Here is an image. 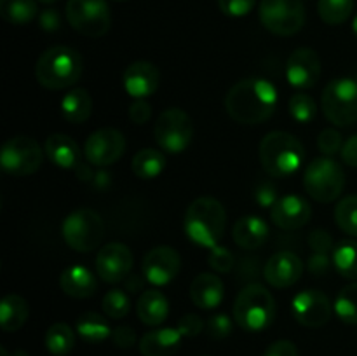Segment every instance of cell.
<instances>
[{"mask_svg":"<svg viewBox=\"0 0 357 356\" xmlns=\"http://www.w3.org/2000/svg\"><path fill=\"white\" fill-rule=\"evenodd\" d=\"M279 103L274 84L261 77H248L229 89L225 96L227 114L239 124L255 126L268 121Z\"/></svg>","mask_w":357,"mask_h":356,"instance_id":"6da1fadb","label":"cell"},{"mask_svg":"<svg viewBox=\"0 0 357 356\" xmlns=\"http://www.w3.org/2000/svg\"><path fill=\"white\" fill-rule=\"evenodd\" d=\"M227 225V213L222 202L209 195H202L185 212L183 229L185 234L192 243L199 244L202 248L218 246V241L222 239Z\"/></svg>","mask_w":357,"mask_h":356,"instance_id":"7a4b0ae2","label":"cell"},{"mask_svg":"<svg viewBox=\"0 0 357 356\" xmlns=\"http://www.w3.org/2000/svg\"><path fill=\"white\" fill-rule=\"evenodd\" d=\"M84 72L82 56L68 45H52L35 63L37 82L45 89H66L79 82Z\"/></svg>","mask_w":357,"mask_h":356,"instance_id":"3957f363","label":"cell"},{"mask_svg":"<svg viewBox=\"0 0 357 356\" xmlns=\"http://www.w3.org/2000/svg\"><path fill=\"white\" fill-rule=\"evenodd\" d=\"M264 170L274 178H288L305 163V149L296 136L286 131H272L258 147Z\"/></svg>","mask_w":357,"mask_h":356,"instance_id":"277c9868","label":"cell"},{"mask_svg":"<svg viewBox=\"0 0 357 356\" xmlns=\"http://www.w3.org/2000/svg\"><path fill=\"white\" fill-rule=\"evenodd\" d=\"M275 300L272 293L260 283L244 286L236 297L232 314L236 323L246 332H261L275 320Z\"/></svg>","mask_w":357,"mask_h":356,"instance_id":"5b68a950","label":"cell"},{"mask_svg":"<svg viewBox=\"0 0 357 356\" xmlns=\"http://www.w3.org/2000/svg\"><path fill=\"white\" fill-rule=\"evenodd\" d=\"M307 194L319 202H333L344 192L345 171L331 157H317L303 173Z\"/></svg>","mask_w":357,"mask_h":356,"instance_id":"8992f818","label":"cell"},{"mask_svg":"<svg viewBox=\"0 0 357 356\" xmlns=\"http://www.w3.org/2000/svg\"><path fill=\"white\" fill-rule=\"evenodd\" d=\"M321 107L331 124L347 128L357 121V80L338 77L326 84Z\"/></svg>","mask_w":357,"mask_h":356,"instance_id":"52a82bcc","label":"cell"},{"mask_svg":"<svg viewBox=\"0 0 357 356\" xmlns=\"http://www.w3.org/2000/svg\"><path fill=\"white\" fill-rule=\"evenodd\" d=\"M63 239L79 253L96 250L105 237V223L98 212L91 208H79L70 213L61 227Z\"/></svg>","mask_w":357,"mask_h":356,"instance_id":"ba28073f","label":"cell"},{"mask_svg":"<svg viewBox=\"0 0 357 356\" xmlns=\"http://www.w3.org/2000/svg\"><path fill=\"white\" fill-rule=\"evenodd\" d=\"M153 136L164 152L181 154L188 149L194 138V124L190 115L176 107L160 112L153 124Z\"/></svg>","mask_w":357,"mask_h":356,"instance_id":"9c48e42d","label":"cell"},{"mask_svg":"<svg viewBox=\"0 0 357 356\" xmlns=\"http://www.w3.org/2000/svg\"><path fill=\"white\" fill-rule=\"evenodd\" d=\"M258 16L268 31L289 37L305 24V7L302 0H261Z\"/></svg>","mask_w":357,"mask_h":356,"instance_id":"30bf717a","label":"cell"},{"mask_svg":"<svg viewBox=\"0 0 357 356\" xmlns=\"http://www.w3.org/2000/svg\"><path fill=\"white\" fill-rule=\"evenodd\" d=\"M44 161V152L37 140L17 135L7 140L0 150V166L13 177H28L38 171Z\"/></svg>","mask_w":357,"mask_h":356,"instance_id":"8fae6325","label":"cell"},{"mask_svg":"<svg viewBox=\"0 0 357 356\" xmlns=\"http://www.w3.org/2000/svg\"><path fill=\"white\" fill-rule=\"evenodd\" d=\"M66 20L86 37H103L112 24L110 7L107 0H68Z\"/></svg>","mask_w":357,"mask_h":356,"instance_id":"7c38bea8","label":"cell"},{"mask_svg":"<svg viewBox=\"0 0 357 356\" xmlns=\"http://www.w3.org/2000/svg\"><path fill=\"white\" fill-rule=\"evenodd\" d=\"M126 152V138L119 129L101 128L91 133L84 145L87 163L96 168H107L117 163Z\"/></svg>","mask_w":357,"mask_h":356,"instance_id":"4fadbf2b","label":"cell"},{"mask_svg":"<svg viewBox=\"0 0 357 356\" xmlns=\"http://www.w3.org/2000/svg\"><path fill=\"white\" fill-rule=\"evenodd\" d=\"M291 313L300 325L307 328H319L330 321L333 306L323 292L316 288L302 290L291 302Z\"/></svg>","mask_w":357,"mask_h":356,"instance_id":"5bb4252c","label":"cell"},{"mask_svg":"<svg viewBox=\"0 0 357 356\" xmlns=\"http://www.w3.org/2000/svg\"><path fill=\"white\" fill-rule=\"evenodd\" d=\"M181 269V257L173 246H160L152 248L145 255L142 264V272L146 281L155 286H164L173 281Z\"/></svg>","mask_w":357,"mask_h":356,"instance_id":"9a60e30c","label":"cell"},{"mask_svg":"<svg viewBox=\"0 0 357 356\" xmlns=\"http://www.w3.org/2000/svg\"><path fill=\"white\" fill-rule=\"evenodd\" d=\"M323 65L314 49L300 47L291 52L286 63V79L296 89H310L319 80Z\"/></svg>","mask_w":357,"mask_h":356,"instance_id":"2e32d148","label":"cell"},{"mask_svg":"<svg viewBox=\"0 0 357 356\" xmlns=\"http://www.w3.org/2000/svg\"><path fill=\"white\" fill-rule=\"evenodd\" d=\"M132 258L131 250L122 243H110L98 251L96 257V272L105 283H121L126 281L131 274Z\"/></svg>","mask_w":357,"mask_h":356,"instance_id":"e0dca14e","label":"cell"},{"mask_svg":"<svg viewBox=\"0 0 357 356\" xmlns=\"http://www.w3.org/2000/svg\"><path fill=\"white\" fill-rule=\"evenodd\" d=\"M302 258L289 250L278 251L267 260L264 269L265 281L274 288H289L295 285L303 274Z\"/></svg>","mask_w":357,"mask_h":356,"instance_id":"ac0fdd59","label":"cell"},{"mask_svg":"<svg viewBox=\"0 0 357 356\" xmlns=\"http://www.w3.org/2000/svg\"><path fill=\"white\" fill-rule=\"evenodd\" d=\"M310 216H312V208L309 201L296 194L282 195L271 208L272 222L282 230L302 229L310 222Z\"/></svg>","mask_w":357,"mask_h":356,"instance_id":"d6986e66","label":"cell"},{"mask_svg":"<svg viewBox=\"0 0 357 356\" xmlns=\"http://www.w3.org/2000/svg\"><path fill=\"white\" fill-rule=\"evenodd\" d=\"M122 80H124L126 93L131 94L135 100H145L152 96L159 87L160 73L153 63L135 61L126 68Z\"/></svg>","mask_w":357,"mask_h":356,"instance_id":"ffe728a7","label":"cell"},{"mask_svg":"<svg viewBox=\"0 0 357 356\" xmlns=\"http://www.w3.org/2000/svg\"><path fill=\"white\" fill-rule=\"evenodd\" d=\"M225 297V286L220 276L213 272H202L192 281L190 299L201 309H215Z\"/></svg>","mask_w":357,"mask_h":356,"instance_id":"44dd1931","label":"cell"},{"mask_svg":"<svg viewBox=\"0 0 357 356\" xmlns=\"http://www.w3.org/2000/svg\"><path fill=\"white\" fill-rule=\"evenodd\" d=\"M44 152L52 164L63 168V170H75L80 164V156H82L75 140L63 133H54V135L47 136Z\"/></svg>","mask_w":357,"mask_h":356,"instance_id":"7402d4cb","label":"cell"},{"mask_svg":"<svg viewBox=\"0 0 357 356\" xmlns=\"http://www.w3.org/2000/svg\"><path fill=\"white\" fill-rule=\"evenodd\" d=\"M234 243L244 250H257L268 239V225L261 216H241L232 227Z\"/></svg>","mask_w":357,"mask_h":356,"instance_id":"603a6c76","label":"cell"},{"mask_svg":"<svg viewBox=\"0 0 357 356\" xmlns=\"http://www.w3.org/2000/svg\"><path fill=\"white\" fill-rule=\"evenodd\" d=\"M59 286L63 293L72 299H89L96 293V276L86 265H72L61 272Z\"/></svg>","mask_w":357,"mask_h":356,"instance_id":"cb8c5ba5","label":"cell"},{"mask_svg":"<svg viewBox=\"0 0 357 356\" xmlns=\"http://www.w3.org/2000/svg\"><path fill=\"white\" fill-rule=\"evenodd\" d=\"M183 335L178 328H157L149 332L139 341V353L143 356H171L181 346Z\"/></svg>","mask_w":357,"mask_h":356,"instance_id":"d4e9b609","label":"cell"},{"mask_svg":"<svg viewBox=\"0 0 357 356\" xmlns=\"http://www.w3.org/2000/svg\"><path fill=\"white\" fill-rule=\"evenodd\" d=\"M136 313L142 323L157 327L164 323L169 314V300L160 290H145L136 302Z\"/></svg>","mask_w":357,"mask_h":356,"instance_id":"484cf974","label":"cell"},{"mask_svg":"<svg viewBox=\"0 0 357 356\" xmlns=\"http://www.w3.org/2000/svg\"><path fill=\"white\" fill-rule=\"evenodd\" d=\"M93 98L84 87H75L66 93L61 100V114L72 124H82L91 117Z\"/></svg>","mask_w":357,"mask_h":356,"instance_id":"4316f807","label":"cell"},{"mask_svg":"<svg viewBox=\"0 0 357 356\" xmlns=\"http://www.w3.org/2000/svg\"><path fill=\"white\" fill-rule=\"evenodd\" d=\"M30 307L21 295L10 293L0 302V327L3 332H17L28 320Z\"/></svg>","mask_w":357,"mask_h":356,"instance_id":"83f0119b","label":"cell"},{"mask_svg":"<svg viewBox=\"0 0 357 356\" xmlns=\"http://www.w3.org/2000/svg\"><path fill=\"white\" fill-rule=\"evenodd\" d=\"M131 168L132 173L142 178V180H153L166 168V156L160 150L146 147V149H142L139 152L135 154Z\"/></svg>","mask_w":357,"mask_h":356,"instance_id":"f1b7e54d","label":"cell"},{"mask_svg":"<svg viewBox=\"0 0 357 356\" xmlns=\"http://www.w3.org/2000/svg\"><path fill=\"white\" fill-rule=\"evenodd\" d=\"M112 332L114 330L108 325L107 318L93 313V311L80 314V318L77 320V334L89 344H100V342L107 341L108 337H112Z\"/></svg>","mask_w":357,"mask_h":356,"instance_id":"f546056e","label":"cell"},{"mask_svg":"<svg viewBox=\"0 0 357 356\" xmlns=\"http://www.w3.org/2000/svg\"><path fill=\"white\" fill-rule=\"evenodd\" d=\"M0 14L10 24H26L38 16L37 0H0Z\"/></svg>","mask_w":357,"mask_h":356,"instance_id":"4dcf8cb0","label":"cell"},{"mask_svg":"<svg viewBox=\"0 0 357 356\" xmlns=\"http://www.w3.org/2000/svg\"><path fill=\"white\" fill-rule=\"evenodd\" d=\"M335 269L342 278L357 279V243L356 241L345 239L340 241L337 246L333 248V255H331Z\"/></svg>","mask_w":357,"mask_h":356,"instance_id":"1f68e13d","label":"cell"},{"mask_svg":"<svg viewBox=\"0 0 357 356\" xmlns=\"http://www.w3.org/2000/svg\"><path fill=\"white\" fill-rule=\"evenodd\" d=\"M73 346H75V334L66 323H54L45 332V348L51 355H68Z\"/></svg>","mask_w":357,"mask_h":356,"instance_id":"d6a6232c","label":"cell"},{"mask_svg":"<svg viewBox=\"0 0 357 356\" xmlns=\"http://www.w3.org/2000/svg\"><path fill=\"white\" fill-rule=\"evenodd\" d=\"M354 0H319L317 13L326 24H342L352 16Z\"/></svg>","mask_w":357,"mask_h":356,"instance_id":"836d02e7","label":"cell"},{"mask_svg":"<svg viewBox=\"0 0 357 356\" xmlns=\"http://www.w3.org/2000/svg\"><path fill=\"white\" fill-rule=\"evenodd\" d=\"M333 309L344 323L357 325V281L340 290Z\"/></svg>","mask_w":357,"mask_h":356,"instance_id":"e575fe53","label":"cell"},{"mask_svg":"<svg viewBox=\"0 0 357 356\" xmlns=\"http://www.w3.org/2000/svg\"><path fill=\"white\" fill-rule=\"evenodd\" d=\"M335 220L345 234L357 237V195H347L338 202Z\"/></svg>","mask_w":357,"mask_h":356,"instance_id":"d590c367","label":"cell"},{"mask_svg":"<svg viewBox=\"0 0 357 356\" xmlns=\"http://www.w3.org/2000/svg\"><path fill=\"white\" fill-rule=\"evenodd\" d=\"M101 307H103V313L107 318H110V320H122V318L129 314L131 302H129V297L124 290L114 288L105 293L103 300H101Z\"/></svg>","mask_w":357,"mask_h":356,"instance_id":"8d00e7d4","label":"cell"},{"mask_svg":"<svg viewBox=\"0 0 357 356\" xmlns=\"http://www.w3.org/2000/svg\"><path fill=\"white\" fill-rule=\"evenodd\" d=\"M289 115L295 119L300 124H309L310 121H314L317 114V105L314 101V98L307 93H295L289 98Z\"/></svg>","mask_w":357,"mask_h":356,"instance_id":"74e56055","label":"cell"},{"mask_svg":"<svg viewBox=\"0 0 357 356\" xmlns=\"http://www.w3.org/2000/svg\"><path fill=\"white\" fill-rule=\"evenodd\" d=\"M342 147H344V140L342 135L333 128L323 129L317 136V149L324 154L326 157L335 156V154L342 152Z\"/></svg>","mask_w":357,"mask_h":356,"instance_id":"f35d334b","label":"cell"},{"mask_svg":"<svg viewBox=\"0 0 357 356\" xmlns=\"http://www.w3.org/2000/svg\"><path fill=\"white\" fill-rule=\"evenodd\" d=\"M209 265L216 272H230L234 267V255L229 248L215 246L209 250Z\"/></svg>","mask_w":357,"mask_h":356,"instance_id":"ab89813d","label":"cell"},{"mask_svg":"<svg viewBox=\"0 0 357 356\" xmlns=\"http://www.w3.org/2000/svg\"><path fill=\"white\" fill-rule=\"evenodd\" d=\"M257 0H218V7L225 16L243 17L253 10Z\"/></svg>","mask_w":357,"mask_h":356,"instance_id":"60d3db41","label":"cell"},{"mask_svg":"<svg viewBox=\"0 0 357 356\" xmlns=\"http://www.w3.org/2000/svg\"><path fill=\"white\" fill-rule=\"evenodd\" d=\"M232 320L227 314H215L208 321V334L209 337L216 339V341H222V339L229 337L230 332H232Z\"/></svg>","mask_w":357,"mask_h":356,"instance_id":"b9f144b4","label":"cell"},{"mask_svg":"<svg viewBox=\"0 0 357 356\" xmlns=\"http://www.w3.org/2000/svg\"><path fill=\"white\" fill-rule=\"evenodd\" d=\"M176 328L180 330V334L183 335V337H195V335L201 334L202 328H204V321L201 320V316L190 313L185 314V316L178 321Z\"/></svg>","mask_w":357,"mask_h":356,"instance_id":"7bdbcfd3","label":"cell"},{"mask_svg":"<svg viewBox=\"0 0 357 356\" xmlns=\"http://www.w3.org/2000/svg\"><path fill=\"white\" fill-rule=\"evenodd\" d=\"M309 244L314 250V253H330L333 250V237L330 236L328 230H314L309 237Z\"/></svg>","mask_w":357,"mask_h":356,"instance_id":"ee69618b","label":"cell"},{"mask_svg":"<svg viewBox=\"0 0 357 356\" xmlns=\"http://www.w3.org/2000/svg\"><path fill=\"white\" fill-rule=\"evenodd\" d=\"M152 117V107L146 100H135L129 107V119L135 124H145Z\"/></svg>","mask_w":357,"mask_h":356,"instance_id":"f6af8a7d","label":"cell"},{"mask_svg":"<svg viewBox=\"0 0 357 356\" xmlns=\"http://www.w3.org/2000/svg\"><path fill=\"white\" fill-rule=\"evenodd\" d=\"M255 199H257L258 205L264 206V208H272V206L278 202L279 195L274 185L265 181V184L258 185L257 187V191H255Z\"/></svg>","mask_w":357,"mask_h":356,"instance_id":"bcb514c9","label":"cell"},{"mask_svg":"<svg viewBox=\"0 0 357 356\" xmlns=\"http://www.w3.org/2000/svg\"><path fill=\"white\" fill-rule=\"evenodd\" d=\"M112 341L117 348L129 349L136 344V332L131 327H117L112 332Z\"/></svg>","mask_w":357,"mask_h":356,"instance_id":"7dc6e473","label":"cell"},{"mask_svg":"<svg viewBox=\"0 0 357 356\" xmlns=\"http://www.w3.org/2000/svg\"><path fill=\"white\" fill-rule=\"evenodd\" d=\"M264 356H298V349L291 341H275L268 346Z\"/></svg>","mask_w":357,"mask_h":356,"instance_id":"c3c4849f","label":"cell"},{"mask_svg":"<svg viewBox=\"0 0 357 356\" xmlns=\"http://www.w3.org/2000/svg\"><path fill=\"white\" fill-rule=\"evenodd\" d=\"M38 24H40L42 30L45 31H56L61 24V17L59 13L54 9H45L38 14Z\"/></svg>","mask_w":357,"mask_h":356,"instance_id":"681fc988","label":"cell"},{"mask_svg":"<svg viewBox=\"0 0 357 356\" xmlns=\"http://www.w3.org/2000/svg\"><path fill=\"white\" fill-rule=\"evenodd\" d=\"M307 267H309V271L314 276H324L328 272V269H330V258H328L326 253H314L310 257Z\"/></svg>","mask_w":357,"mask_h":356,"instance_id":"f907efd6","label":"cell"},{"mask_svg":"<svg viewBox=\"0 0 357 356\" xmlns=\"http://www.w3.org/2000/svg\"><path fill=\"white\" fill-rule=\"evenodd\" d=\"M342 159L347 166L357 168V135H352L342 147Z\"/></svg>","mask_w":357,"mask_h":356,"instance_id":"816d5d0a","label":"cell"},{"mask_svg":"<svg viewBox=\"0 0 357 356\" xmlns=\"http://www.w3.org/2000/svg\"><path fill=\"white\" fill-rule=\"evenodd\" d=\"M145 283L146 278L142 274H129L128 278H126V290H128L129 293H138V292H145Z\"/></svg>","mask_w":357,"mask_h":356,"instance_id":"f5cc1de1","label":"cell"},{"mask_svg":"<svg viewBox=\"0 0 357 356\" xmlns=\"http://www.w3.org/2000/svg\"><path fill=\"white\" fill-rule=\"evenodd\" d=\"M352 31H354V35L357 37V14L354 20H352Z\"/></svg>","mask_w":357,"mask_h":356,"instance_id":"db71d44e","label":"cell"},{"mask_svg":"<svg viewBox=\"0 0 357 356\" xmlns=\"http://www.w3.org/2000/svg\"><path fill=\"white\" fill-rule=\"evenodd\" d=\"M40 3H45V6H52V3L59 2V0H38Z\"/></svg>","mask_w":357,"mask_h":356,"instance_id":"11a10c76","label":"cell"},{"mask_svg":"<svg viewBox=\"0 0 357 356\" xmlns=\"http://www.w3.org/2000/svg\"><path fill=\"white\" fill-rule=\"evenodd\" d=\"M0 356H13V355H10V353L2 346V348H0Z\"/></svg>","mask_w":357,"mask_h":356,"instance_id":"9f6ffc18","label":"cell"},{"mask_svg":"<svg viewBox=\"0 0 357 356\" xmlns=\"http://www.w3.org/2000/svg\"><path fill=\"white\" fill-rule=\"evenodd\" d=\"M13 356H28V355L24 351H14Z\"/></svg>","mask_w":357,"mask_h":356,"instance_id":"6f0895ef","label":"cell"}]
</instances>
